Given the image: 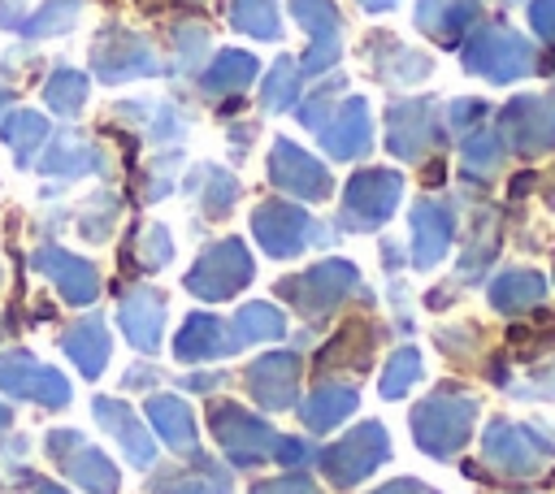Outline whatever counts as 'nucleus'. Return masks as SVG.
Instances as JSON below:
<instances>
[{
  "label": "nucleus",
  "instance_id": "f257e3e1",
  "mask_svg": "<svg viewBox=\"0 0 555 494\" xmlns=\"http://www.w3.org/2000/svg\"><path fill=\"white\" fill-rule=\"evenodd\" d=\"M473 420H477V399L473 394H460L455 386H438L408 416L412 442L429 459H455L468 446V438H473Z\"/></svg>",
  "mask_w": 555,
  "mask_h": 494
},
{
  "label": "nucleus",
  "instance_id": "f03ea898",
  "mask_svg": "<svg viewBox=\"0 0 555 494\" xmlns=\"http://www.w3.org/2000/svg\"><path fill=\"white\" fill-rule=\"evenodd\" d=\"M351 295H360V269L343 256H325L304 273L278 282V299H286L304 321H325Z\"/></svg>",
  "mask_w": 555,
  "mask_h": 494
},
{
  "label": "nucleus",
  "instance_id": "7ed1b4c3",
  "mask_svg": "<svg viewBox=\"0 0 555 494\" xmlns=\"http://www.w3.org/2000/svg\"><path fill=\"white\" fill-rule=\"evenodd\" d=\"M251 238L260 243L264 256L291 260V256L308 251L312 243L330 247V243L338 238V230L317 225V221H312L299 204H291V199H264V204L251 208Z\"/></svg>",
  "mask_w": 555,
  "mask_h": 494
},
{
  "label": "nucleus",
  "instance_id": "20e7f679",
  "mask_svg": "<svg viewBox=\"0 0 555 494\" xmlns=\"http://www.w3.org/2000/svg\"><path fill=\"white\" fill-rule=\"evenodd\" d=\"M481 455L503 477H538L555 459V438L546 429H538V425H520V420L494 416L486 425V433H481Z\"/></svg>",
  "mask_w": 555,
  "mask_h": 494
},
{
  "label": "nucleus",
  "instance_id": "39448f33",
  "mask_svg": "<svg viewBox=\"0 0 555 494\" xmlns=\"http://www.w3.org/2000/svg\"><path fill=\"white\" fill-rule=\"evenodd\" d=\"M317 459H321V472L334 490H351L390 459V433L382 429V420H360L338 442H330Z\"/></svg>",
  "mask_w": 555,
  "mask_h": 494
},
{
  "label": "nucleus",
  "instance_id": "423d86ee",
  "mask_svg": "<svg viewBox=\"0 0 555 494\" xmlns=\"http://www.w3.org/2000/svg\"><path fill=\"white\" fill-rule=\"evenodd\" d=\"M251 273H256V264H251L247 243L243 238H221V243H208L195 256V264L186 269L182 286L204 303H221V299L238 295L251 282Z\"/></svg>",
  "mask_w": 555,
  "mask_h": 494
},
{
  "label": "nucleus",
  "instance_id": "0eeeda50",
  "mask_svg": "<svg viewBox=\"0 0 555 494\" xmlns=\"http://www.w3.org/2000/svg\"><path fill=\"white\" fill-rule=\"evenodd\" d=\"M208 425H212V438H217V446L225 451L230 464L247 468V464L273 459L278 429H273L269 420H260L256 412H247L243 403H234V399H212Z\"/></svg>",
  "mask_w": 555,
  "mask_h": 494
},
{
  "label": "nucleus",
  "instance_id": "6e6552de",
  "mask_svg": "<svg viewBox=\"0 0 555 494\" xmlns=\"http://www.w3.org/2000/svg\"><path fill=\"white\" fill-rule=\"evenodd\" d=\"M43 446H48V459H52L78 490H87V494H121V472H117V464H113L100 446H91L82 429H48Z\"/></svg>",
  "mask_w": 555,
  "mask_h": 494
},
{
  "label": "nucleus",
  "instance_id": "1a4fd4ad",
  "mask_svg": "<svg viewBox=\"0 0 555 494\" xmlns=\"http://www.w3.org/2000/svg\"><path fill=\"white\" fill-rule=\"evenodd\" d=\"M403 199V178L395 169H360L343 191L338 230H377L395 217Z\"/></svg>",
  "mask_w": 555,
  "mask_h": 494
},
{
  "label": "nucleus",
  "instance_id": "9d476101",
  "mask_svg": "<svg viewBox=\"0 0 555 494\" xmlns=\"http://www.w3.org/2000/svg\"><path fill=\"white\" fill-rule=\"evenodd\" d=\"M0 390L9 399H30L39 407H69V377L30 351H0Z\"/></svg>",
  "mask_w": 555,
  "mask_h": 494
},
{
  "label": "nucleus",
  "instance_id": "9b49d317",
  "mask_svg": "<svg viewBox=\"0 0 555 494\" xmlns=\"http://www.w3.org/2000/svg\"><path fill=\"white\" fill-rule=\"evenodd\" d=\"M408 225H412V243H408V247H412V269L429 273L434 264L447 260V251H451V243H455V208H451L447 199L421 195V199L412 204Z\"/></svg>",
  "mask_w": 555,
  "mask_h": 494
},
{
  "label": "nucleus",
  "instance_id": "f8f14e48",
  "mask_svg": "<svg viewBox=\"0 0 555 494\" xmlns=\"http://www.w3.org/2000/svg\"><path fill=\"white\" fill-rule=\"evenodd\" d=\"M269 182L295 199H330L334 182L325 173V165L317 156H308L299 143L291 139H278L273 152H269Z\"/></svg>",
  "mask_w": 555,
  "mask_h": 494
},
{
  "label": "nucleus",
  "instance_id": "ddd939ff",
  "mask_svg": "<svg viewBox=\"0 0 555 494\" xmlns=\"http://www.w3.org/2000/svg\"><path fill=\"white\" fill-rule=\"evenodd\" d=\"M243 342L234 334V325L225 316H212V312H191L178 334H173V355L182 364H208V360H230L238 355Z\"/></svg>",
  "mask_w": 555,
  "mask_h": 494
},
{
  "label": "nucleus",
  "instance_id": "4468645a",
  "mask_svg": "<svg viewBox=\"0 0 555 494\" xmlns=\"http://www.w3.org/2000/svg\"><path fill=\"white\" fill-rule=\"evenodd\" d=\"M464 69H473L490 82H512L529 69V48L520 43V35H512L503 26H490L464 48Z\"/></svg>",
  "mask_w": 555,
  "mask_h": 494
},
{
  "label": "nucleus",
  "instance_id": "2eb2a0df",
  "mask_svg": "<svg viewBox=\"0 0 555 494\" xmlns=\"http://www.w3.org/2000/svg\"><path fill=\"white\" fill-rule=\"evenodd\" d=\"M30 269L43 273V277L56 286V295H61L65 303H74V308H87V303L100 295V269H95L91 260L65 251V247H52V243L39 247V251L30 256Z\"/></svg>",
  "mask_w": 555,
  "mask_h": 494
},
{
  "label": "nucleus",
  "instance_id": "dca6fc26",
  "mask_svg": "<svg viewBox=\"0 0 555 494\" xmlns=\"http://www.w3.org/2000/svg\"><path fill=\"white\" fill-rule=\"evenodd\" d=\"M299 355L295 351H269L247 364V390L264 412H286L299 399Z\"/></svg>",
  "mask_w": 555,
  "mask_h": 494
},
{
  "label": "nucleus",
  "instance_id": "f3484780",
  "mask_svg": "<svg viewBox=\"0 0 555 494\" xmlns=\"http://www.w3.org/2000/svg\"><path fill=\"white\" fill-rule=\"evenodd\" d=\"M91 416H95V425L121 446V455H126L134 468H152V464H156V438H152L147 425H139V416H134L130 403L108 399V394H95V399H91Z\"/></svg>",
  "mask_w": 555,
  "mask_h": 494
},
{
  "label": "nucleus",
  "instance_id": "a211bd4d",
  "mask_svg": "<svg viewBox=\"0 0 555 494\" xmlns=\"http://www.w3.org/2000/svg\"><path fill=\"white\" fill-rule=\"evenodd\" d=\"M117 325H121V338L152 355L160 351V338H165V295L156 286H134L117 299Z\"/></svg>",
  "mask_w": 555,
  "mask_h": 494
},
{
  "label": "nucleus",
  "instance_id": "6ab92c4d",
  "mask_svg": "<svg viewBox=\"0 0 555 494\" xmlns=\"http://www.w3.org/2000/svg\"><path fill=\"white\" fill-rule=\"evenodd\" d=\"M499 126L516 152H551L555 147V104L551 100H538V95L512 100L503 108Z\"/></svg>",
  "mask_w": 555,
  "mask_h": 494
},
{
  "label": "nucleus",
  "instance_id": "aec40b11",
  "mask_svg": "<svg viewBox=\"0 0 555 494\" xmlns=\"http://www.w3.org/2000/svg\"><path fill=\"white\" fill-rule=\"evenodd\" d=\"M147 494H230V472L204 451H186L182 464L160 468L147 485Z\"/></svg>",
  "mask_w": 555,
  "mask_h": 494
},
{
  "label": "nucleus",
  "instance_id": "412c9836",
  "mask_svg": "<svg viewBox=\"0 0 555 494\" xmlns=\"http://www.w3.org/2000/svg\"><path fill=\"white\" fill-rule=\"evenodd\" d=\"M61 351L69 355V364L87 377V381H95L104 368H108V355H113V342H108V325H104V316H82V321H74L65 334H61Z\"/></svg>",
  "mask_w": 555,
  "mask_h": 494
},
{
  "label": "nucleus",
  "instance_id": "4be33fe9",
  "mask_svg": "<svg viewBox=\"0 0 555 494\" xmlns=\"http://www.w3.org/2000/svg\"><path fill=\"white\" fill-rule=\"evenodd\" d=\"M542 295H546V277L538 269H529V264H512V269L494 273L490 286H486L490 308L503 312V316H520V312L538 308Z\"/></svg>",
  "mask_w": 555,
  "mask_h": 494
},
{
  "label": "nucleus",
  "instance_id": "5701e85b",
  "mask_svg": "<svg viewBox=\"0 0 555 494\" xmlns=\"http://www.w3.org/2000/svg\"><path fill=\"white\" fill-rule=\"evenodd\" d=\"M438 143L434 104H395L390 108V152L399 160H421Z\"/></svg>",
  "mask_w": 555,
  "mask_h": 494
},
{
  "label": "nucleus",
  "instance_id": "b1692460",
  "mask_svg": "<svg viewBox=\"0 0 555 494\" xmlns=\"http://www.w3.org/2000/svg\"><path fill=\"white\" fill-rule=\"evenodd\" d=\"M143 412H147V420H152V433L169 446V451H195V412H191V403L186 399H178V394H147V403H143Z\"/></svg>",
  "mask_w": 555,
  "mask_h": 494
},
{
  "label": "nucleus",
  "instance_id": "393cba45",
  "mask_svg": "<svg viewBox=\"0 0 555 494\" xmlns=\"http://www.w3.org/2000/svg\"><path fill=\"white\" fill-rule=\"evenodd\" d=\"M369 104L364 100H351L330 126H321V147L330 160H356L360 152H369Z\"/></svg>",
  "mask_w": 555,
  "mask_h": 494
},
{
  "label": "nucleus",
  "instance_id": "a878e982",
  "mask_svg": "<svg viewBox=\"0 0 555 494\" xmlns=\"http://www.w3.org/2000/svg\"><path fill=\"white\" fill-rule=\"evenodd\" d=\"M291 9L299 17V26L312 35V52L304 56V65L308 69L330 65L338 56V13H334V4L330 0H291Z\"/></svg>",
  "mask_w": 555,
  "mask_h": 494
},
{
  "label": "nucleus",
  "instance_id": "bb28decb",
  "mask_svg": "<svg viewBox=\"0 0 555 494\" xmlns=\"http://www.w3.org/2000/svg\"><path fill=\"white\" fill-rule=\"evenodd\" d=\"M186 191L195 195V208H199L204 221H221L238 199V182L221 165H195L186 173Z\"/></svg>",
  "mask_w": 555,
  "mask_h": 494
},
{
  "label": "nucleus",
  "instance_id": "cd10ccee",
  "mask_svg": "<svg viewBox=\"0 0 555 494\" xmlns=\"http://www.w3.org/2000/svg\"><path fill=\"white\" fill-rule=\"evenodd\" d=\"M356 407H360L356 386H338V381H330V386H317V390L299 403V420H304V429L325 433V429H338Z\"/></svg>",
  "mask_w": 555,
  "mask_h": 494
},
{
  "label": "nucleus",
  "instance_id": "c85d7f7f",
  "mask_svg": "<svg viewBox=\"0 0 555 494\" xmlns=\"http://www.w3.org/2000/svg\"><path fill=\"white\" fill-rule=\"evenodd\" d=\"M499 243H503V234H499V217H494V212H477V217H468V238H464L460 273H455V282H447V286L477 282V277L490 269V260H494Z\"/></svg>",
  "mask_w": 555,
  "mask_h": 494
},
{
  "label": "nucleus",
  "instance_id": "c756f323",
  "mask_svg": "<svg viewBox=\"0 0 555 494\" xmlns=\"http://www.w3.org/2000/svg\"><path fill=\"white\" fill-rule=\"evenodd\" d=\"M91 65H95V74H100L104 82H121V78H134V74H152V69H156V56H152L147 43H139V39L126 35V39H117L113 48H108V43H95Z\"/></svg>",
  "mask_w": 555,
  "mask_h": 494
},
{
  "label": "nucleus",
  "instance_id": "7c9ffc66",
  "mask_svg": "<svg viewBox=\"0 0 555 494\" xmlns=\"http://www.w3.org/2000/svg\"><path fill=\"white\" fill-rule=\"evenodd\" d=\"M373 342H377V329L369 321H347L338 325V334L325 342L317 368H369V355H373Z\"/></svg>",
  "mask_w": 555,
  "mask_h": 494
},
{
  "label": "nucleus",
  "instance_id": "2f4dec72",
  "mask_svg": "<svg viewBox=\"0 0 555 494\" xmlns=\"http://www.w3.org/2000/svg\"><path fill=\"white\" fill-rule=\"evenodd\" d=\"M48 178H61V182H74V178H87V173H104V156L100 147L82 143V139H52V147L43 152V165H39Z\"/></svg>",
  "mask_w": 555,
  "mask_h": 494
},
{
  "label": "nucleus",
  "instance_id": "473e14b6",
  "mask_svg": "<svg viewBox=\"0 0 555 494\" xmlns=\"http://www.w3.org/2000/svg\"><path fill=\"white\" fill-rule=\"evenodd\" d=\"M234 334H238V342L247 347V342H278L282 334H286V316H282V308L278 303H264V299H251V303H243L238 312H234Z\"/></svg>",
  "mask_w": 555,
  "mask_h": 494
},
{
  "label": "nucleus",
  "instance_id": "72a5a7b5",
  "mask_svg": "<svg viewBox=\"0 0 555 494\" xmlns=\"http://www.w3.org/2000/svg\"><path fill=\"white\" fill-rule=\"evenodd\" d=\"M477 17V0H421V30H429L434 39H455L468 22Z\"/></svg>",
  "mask_w": 555,
  "mask_h": 494
},
{
  "label": "nucleus",
  "instance_id": "f704fd0d",
  "mask_svg": "<svg viewBox=\"0 0 555 494\" xmlns=\"http://www.w3.org/2000/svg\"><path fill=\"white\" fill-rule=\"evenodd\" d=\"M421 377H425V360H421V351H416V347H399V351L386 360V368H382L377 394H382L386 403H395V399H403Z\"/></svg>",
  "mask_w": 555,
  "mask_h": 494
},
{
  "label": "nucleus",
  "instance_id": "c9c22d12",
  "mask_svg": "<svg viewBox=\"0 0 555 494\" xmlns=\"http://www.w3.org/2000/svg\"><path fill=\"white\" fill-rule=\"evenodd\" d=\"M117 217H121L117 195L95 191V195L87 199L82 217H78V234H82L87 243H108V238H113V230H117Z\"/></svg>",
  "mask_w": 555,
  "mask_h": 494
},
{
  "label": "nucleus",
  "instance_id": "e433bc0d",
  "mask_svg": "<svg viewBox=\"0 0 555 494\" xmlns=\"http://www.w3.org/2000/svg\"><path fill=\"white\" fill-rule=\"evenodd\" d=\"M4 139H9V147H13V160L26 169V165H30V156H35V147L48 139V121H43L39 113L17 108V113L9 117V126H4Z\"/></svg>",
  "mask_w": 555,
  "mask_h": 494
},
{
  "label": "nucleus",
  "instance_id": "4c0bfd02",
  "mask_svg": "<svg viewBox=\"0 0 555 494\" xmlns=\"http://www.w3.org/2000/svg\"><path fill=\"white\" fill-rule=\"evenodd\" d=\"M230 17H234L238 30L256 35V39H278V35H282L273 0H234V13H230Z\"/></svg>",
  "mask_w": 555,
  "mask_h": 494
},
{
  "label": "nucleus",
  "instance_id": "58836bf2",
  "mask_svg": "<svg viewBox=\"0 0 555 494\" xmlns=\"http://www.w3.org/2000/svg\"><path fill=\"white\" fill-rule=\"evenodd\" d=\"M251 74H256V61L247 52H221L217 65L204 74V87L208 91H238Z\"/></svg>",
  "mask_w": 555,
  "mask_h": 494
},
{
  "label": "nucleus",
  "instance_id": "ea45409f",
  "mask_svg": "<svg viewBox=\"0 0 555 494\" xmlns=\"http://www.w3.org/2000/svg\"><path fill=\"white\" fill-rule=\"evenodd\" d=\"M43 95H48L52 113L74 117V113L82 108V100H87V78H82V74H74V69H56V74H52V82L43 87Z\"/></svg>",
  "mask_w": 555,
  "mask_h": 494
},
{
  "label": "nucleus",
  "instance_id": "a19ab883",
  "mask_svg": "<svg viewBox=\"0 0 555 494\" xmlns=\"http://www.w3.org/2000/svg\"><path fill=\"white\" fill-rule=\"evenodd\" d=\"M295 95H299V74H295V65L282 56L273 69H269V78H264V87H260V100H264V108H286V104H295Z\"/></svg>",
  "mask_w": 555,
  "mask_h": 494
},
{
  "label": "nucleus",
  "instance_id": "79ce46f5",
  "mask_svg": "<svg viewBox=\"0 0 555 494\" xmlns=\"http://www.w3.org/2000/svg\"><path fill=\"white\" fill-rule=\"evenodd\" d=\"M503 160V134H473L464 139V178H486Z\"/></svg>",
  "mask_w": 555,
  "mask_h": 494
},
{
  "label": "nucleus",
  "instance_id": "37998d69",
  "mask_svg": "<svg viewBox=\"0 0 555 494\" xmlns=\"http://www.w3.org/2000/svg\"><path fill=\"white\" fill-rule=\"evenodd\" d=\"M139 264L143 269H165L169 260H173V234H169V225H160V221H152V225H143V234H139Z\"/></svg>",
  "mask_w": 555,
  "mask_h": 494
},
{
  "label": "nucleus",
  "instance_id": "c03bdc74",
  "mask_svg": "<svg viewBox=\"0 0 555 494\" xmlns=\"http://www.w3.org/2000/svg\"><path fill=\"white\" fill-rule=\"evenodd\" d=\"M74 17H78V0H52L26 30L30 35H48V30H69L74 26Z\"/></svg>",
  "mask_w": 555,
  "mask_h": 494
},
{
  "label": "nucleus",
  "instance_id": "a18cd8bd",
  "mask_svg": "<svg viewBox=\"0 0 555 494\" xmlns=\"http://www.w3.org/2000/svg\"><path fill=\"white\" fill-rule=\"evenodd\" d=\"M251 494H317V485L304 472H286V477H273V481H256Z\"/></svg>",
  "mask_w": 555,
  "mask_h": 494
},
{
  "label": "nucleus",
  "instance_id": "49530a36",
  "mask_svg": "<svg viewBox=\"0 0 555 494\" xmlns=\"http://www.w3.org/2000/svg\"><path fill=\"white\" fill-rule=\"evenodd\" d=\"M273 459L286 464V468H299V464L312 459V446H308L304 438H295V433H278V442H273Z\"/></svg>",
  "mask_w": 555,
  "mask_h": 494
},
{
  "label": "nucleus",
  "instance_id": "de8ad7c7",
  "mask_svg": "<svg viewBox=\"0 0 555 494\" xmlns=\"http://www.w3.org/2000/svg\"><path fill=\"white\" fill-rule=\"evenodd\" d=\"M529 22H533V30H538L542 39H555V0H533Z\"/></svg>",
  "mask_w": 555,
  "mask_h": 494
},
{
  "label": "nucleus",
  "instance_id": "09e8293b",
  "mask_svg": "<svg viewBox=\"0 0 555 494\" xmlns=\"http://www.w3.org/2000/svg\"><path fill=\"white\" fill-rule=\"evenodd\" d=\"M373 494H438V490H434V485H425L421 477H395V481L377 485Z\"/></svg>",
  "mask_w": 555,
  "mask_h": 494
},
{
  "label": "nucleus",
  "instance_id": "8fccbe9b",
  "mask_svg": "<svg viewBox=\"0 0 555 494\" xmlns=\"http://www.w3.org/2000/svg\"><path fill=\"white\" fill-rule=\"evenodd\" d=\"M156 381H160V373L152 364H134L130 373H121V390H134V386H152L156 390Z\"/></svg>",
  "mask_w": 555,
  "mask_h": 494
},
{
  "label": "nucleus",
  "instance_id": "3c124183",
  "mask_svg": "<svg viewBox=\"0 0 555 494\" xmlns=\"http://www.w3.org/2000/svg\"><path fill=\"white\" fill-rule=\"evenodd\" d=\"M529 390H538V394L555 399V360H551V364H542V368H533V377H529Z\"/></svg>",
  "mask_w": 555,
  "mask_h": 494
},
{
  "label": "nucleus",
  "instance_id": "603ef678",
  "mask_svg": "<svg viewBox=\"0 0 555 494\" xmlns=\"http://www.w3.org/2000/svg\"><path fill=\"white\" fill-rule=\"evenodd\" d=\"M217 381H221L217 373H208V377L199 373V377H186V390H208V386H217Z\"/></svg>",
  "mask_w": 555,
  "mask_h": 494
},
{
  "label": "nucleus",
  "instance_id": "864d4df0",
  "mask_svg": "<svg viewBox=\"0 0 555 494\" xmlns=\"http://www.w3.org/2000/svg\"><path fill=\"white\" fill-rule=\"evenodd\" d=\"M30 490H35V494H69V490H61V485H52V481H43V477H30Z\"/></svg>",
  "mask_w": 555,
  "mask_h": 494
},
{
  "label": "nucleus",
  "instance_id": "5fc2aeb1",
  "mask_svg": "<svg viewBox=\"0 0 555 494\" xmlns=\"http://www.w3.org/2000/svg\"><path fill=\"white\" fill-rule=\"evenodd\" d=\"M360 4H364V9H373V13H386L395 0H360Z\"/></svg>",
  "mask_w": 555,
  "mask_h": 494
},
{
  "label": "nucleus",
  "instance_id": "6e6d98bb",
  "mask_svg": "<svg viewBox=\"0 0 555 494\" xmlns=\"http://www.w3.org/2000/svg\"><path fill=\"white\" fill-rule=\"evenodd\" d=\"M9 425H13V412H9V407H4V403H0V433H4V429H9Z\"/></svg>",
  "mask_w": 555,
  "mask_h": 494
},
{
  "label": "nucleus",
  "instance_id": "4d7b16f0",
  "mask_svg": "<svg viewBox=\"0 0 555 494\" xmlns=\"http://www.w3.org/2000/svg\"><path fill=\"white\" fill-rule=\"evenodd\" d=\"M0 104H4V91H0Z\"/></svg>",
  "mask_w": 555,
  "mask_h": 494
}]
</instances>
